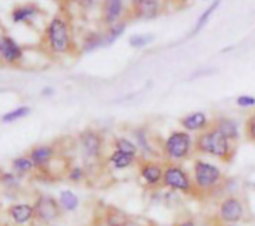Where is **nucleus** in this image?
<instances>
[{
  "mask_svg": "<svg viewBox=\"0 0 255 226\" xmlns=\"http://www.w3.org/2000/svg\"><path fill=\"white\" fill-rule=\"evenodd\" d=\"M195 147L198 151L219 159H227L230 154V141L215 128L201 134L197 138Z\"/></svg>",
  "mask_w": 255,
  "mask_h": 226,
  "instance_id": "1",
  "label": "nucleus"
},
{
  "mask_svg": "<svg viewBox=\"0 0 255 226\" xmlns=\"http://www.w3.org/2000/svg\"><path fill=\"white\" fill-rule=\"evenodd\" d=\"M47 41L54 53H66L71 45V36H69V27L68 23L60 18L54 17L48 27H47Z\"/></svg>",
  "mask_w": 255,
  "mask_h": 226,
  "instance_id": "2",
  "label": "nucleus"
},
{
  "mask_svg": "<svg viewBox=\"0 0 255 226\" xmlns=\"http://www.w3.org/2000/svg\"><path fill=\"white\" fill-rule=\"evenodd\" d=\"M192 140L188 132H173L165 141V151L173 159H183L189 154Z\"/></svg>",
  "mask_w": 255,
  "mask_h": 226,
  "instance_id": "3",
  "label": "nucleus"
},
{
  "mask_svg": "<svg viewBox=\"0 0 255 226\" xmlns=\"http://www.w3.org/2000/svg\"><path fill=\"white\" fill-rule=\"evenodd\" d=\"M194 175H195V183H197L198 187L209 189V187L215 186L219 181L221 171L212 163L197 160L195 165H194Z\"/></svg>",
  "mask_w": 255,
  "mask_h": 226,
  "instance_id": "4",
  "label": "nucleus"
},
{
  "mask_svg": "<svg viewBox=\"0 0 255 226\" xmlns=\"http://www.w3.org/2000/svg\"><path fill=\"white\" fill-rule=\"evenodd\" d=\"M33 208H35V217L45 223H50L60 216V204L53 196L48 195L39 196L33 204Z\"/></svg>",
  "mask_w": 255,
  "mask_h": 226,
  "instance_id": "5",
  "label": "nucleus"
},
{
  "mask_svg": "<svg viewBox=\"0 0 255 226\" xmlns=\"http://www.w3.org/2000/svg\"><path fill=\"white\" fill-rule=\"evenodd\" d=\"M164 184L180 192H188L192 187L188 174L179 166H168L164 171Z\"/></svg>",
  "mask_w": 255,
  "mask_h": 226,
  "instance_id": "6",
  "label": "nucleus"
},
{
  "mask_svg": "<svg viewBox=\"0 0 255 226\" xmlns=\"http://www.w3.org/2000/svg\"><path fill=\"white\" fill-rule=\"evenodd\" d=\"M219 216L227 223H236L243 216V204L237 198H227L222 201L219 207Z\"/></svg>",
  "mask_w": 255,
  "mask_h": 226,
  "instance_id": "7",
  "label": "nucleus"
},
{
  "mask_svg": "<svg viewBox=\"0 0 255 226\" xmlns=\"http://www.w3.org/2000/svg\"><path fill=\"white\" fill-rule=\"evenodd\" d=\"M0 57L6 63H15L23 57L21 47L11 36H0Z\"/></svg>",
  "mask_w": 255,
  "mask_h": 226,
  "instance_id": "8",
  "label": "nucleus"
},
{
  "mask_svg": "<svg viewBox=\"0 0 255 226\" xmlns=\"http://www.w3.org/2000/svg\"><path fill=\"white\" fill-rule=\"evenodd\" d=\"M80 143H81V147H83L84 153L89 157H98L99 156L101 149H102V140H101L99 134H96L95 131L87 129L80 135Z\"/></svg>",
  "mask_w": 255,
  "mask_h": 226,
  "instance_id": "9",
  "label": "nucleus"
},
{
  "mask_svg": "<svg viewBox=\"0 0 255 226\" xmlns=\"http://www.w3.org/2000/svg\"><path fill=\"white\" fill-rule=\"evenodd\" d=\"M8 213H9L11 219L18 225H24V223L30 222L32 217H35V208L30 204H15V205L9 207Z\"/></svg>",
  "mask_w": 255,
  "mask_h": 226,
  "instance_id": "10",
  "label": "nucleus"
},
{
  "mask_svg": "<svg viewBox=\"0 0 255 226\" xmlns=\"http://www.w3.org/2000/svg\"><path fill=\"white\" fill-rule=\"evenodd\" d=\"M132 9L140 18H155L159 11V2L155 0H138L132 3Z\"/></svg>",
  "mask_w": 255,
  "mask_h": 226,
  "instance_id": "11",
  "label": "nucleus"
},
{
  "mask_svg": "<svg viewBox=\"0 0 255 226\" xmlns=\"http://www.w3.org/2000/svg\"><path fill=\"white\" fill-rule=\"evenodd\" d=\"M122 11H123V2H120V0H110V2L104 3L102 18L108 26H113L120 17Z\"/></svg>",
  "mask_w": 255,
  "mask_h": 226,
  "instance_id": "12",
  "label": "nucleus"
},
{
  "mask_svg": "<svg viewBox=\"0 0 255 226\" xmlns=\"http://www.w3.org/2000/svg\"><path fill=\"white\" fill-rule=\"evenodd\" d=\"M180 123L186 131H201L207 126V117L204 112L197 111V112H191V114L183 117L180 120Z\"/></svg>",
  "mask_w": 255,
  "mask_h": 226,
  "instance_id": "13",
  "label": "nucleus"
},
{
  "mask_svg": "<svg viewBox=\"0 0 255 226\" xmlns=\"http://www.w3.org/2000/svg\"><path fill=\"white\" fill-rule=\"evenodd\" d=\"M105 222L108 226H128L131 219L123 210L117 207H108L105 213Z\"/></svg>",
  "mask_w": 255,
  "mask_h": 226,
  "instance_id": "14",
  "label": "nucleus"
},
{
  "mask_svg": "<svg viewBox=\"0 0 255 226\" xmlns=\"http://www.w3.org/2000/svg\"><path fill=\"white\" fill-rule=\"evenodd\" d=\"M54 154V149L51 146H38L30 151V159L35 166L47 165Z\"/></svg>",
  "mask_w": 255,
  "mask_h": 226,
  "instance_id": "15",
  "label": "nucleus"
},
{
  "mask_svg": "<svg viewBox=\"0 0 255 226\" xmlns=\"http://www.w3.org/2000/svg\"><path fill=\"white\" fill-rule=\"evenodd\" d=\"M141 177L149 184H158L161 180H164V171L156 163H146L141 166Z\"/></svg>",
  "mask_w": 255,
  "mask_h": 226,
  "instance_id": "16",
  "label": "nucleus"
},
{
  "mask_svg": "<svg viewBox=\"0 0 255 226\" xmlns=\"http://www.w3.org/2000/svg\"><path fill=\"white\" fill-rule=\"evenodd\" d=\"M215 129H218L228 141H233V140H237V138H239L237 125H236V122H233V120H230V119H219V120L216 122Z\"/></svg>",
  "mask_w": 255,
  "mask_h": 226,
  "instance_id": "17",
  "label": "nucleus"
},
{
  "mask_svg": "<svg viewBox=\"0 0 255 226\" xmlns=\"http://www.w3.org/2000/svg\"><path fill=\"white\" fill-rule=\"evenodd\" d=\"M38 14V8L35 5H24V6H17L11 17L14 23H24L30 18H33Z\"/></svg>",
  "mask_w": 255,
  "mask_h": 226,
  "instance_id": "18",
  "label": "nucleus"
},
{
  "mask_svg": "<svg viewBox=\"0 0 255 226\" xmlns=\"http://www.w3.org/2000/svg\"><path fill=\"white\" fill-rule=\"evenodd\" d=\"M59 204H60V207H63L65 210L74 211V210L78 207L80 201H78V198H77V195H75L74 192H71V190H63V192H60Z\"/></svg>",
  "mask_w": 255,
  "mask_h": 226,
  "instance_id": "19",
  "label": "nucleus"
},
{
  "mask_svg": "<svg viewBox=\"0 0 255 226\" xmlns=\"http://www.w3.org/2000/svg\"><path fill=\"white\" fill-rule=\"evenodd\" d=\"M134 157H135V156H132V154H126V153H122V151H117V150H116V151L111 154L110 162H111L116 168L123 169V168L129 166V165L134 162Z\"/></svg>",
  "mask_w": 255,
  "mask_h": 226,
  "instance_id": "20",
  "label": "nucleus"
},
{
  "mask_svg": "<svg viewBox=\"0 0 255 226\" xmlns=\"http://www.w3.org/2000/svg\"><path fill=\"white\" fill-rule=\"evenodd\" d=\"M29 114H30V108L29 106H18V108L6 112V114H3L2 122L3 123H12V122H17V120H20V119H23V117H26Z\"/></svg>",
  "mask_w": 255,
  "mask_h": 226,
  "instance_id": "21",
  "label": "nucleus"
},
{
  "mask_svg": "<svg viewBox=\"0 0 255 226\" xmlns=\"http://www.w3.org/2000/svg\"><path fill=\"white\" fill-rule=\"evenodd\" d=\"M116 149H117V151H122V153H126V154H132V156H135V153H137V146L134 143H131L129 140H126V138L116 140Z\"/></svg>",
  "mask_w": 255,
  "mask_h": 226,
  "instance_id": "22",
  "label": "nucleus"
},
{
  "mask_svg": "<svg viewBox=\"0 0 255 226\" xmlns=\"http://www.w3.org/2000/svg\"><path fill=\"white\" fill-rule=\"evenodd\" d=\"M12 168L15 172H27L35 168L30 157H17L12 160Z\"/></svg>",
  "mask_w": 255,
  "mask_h": 226,
  "instance_id": "23",
  "label": "nucleus"
},
{
  "mask_svg": "<svg viewBox=\"0 0 255 226\" xmlns=\"http://www.w3.org/2000/svg\"><path fill=\"white\" fill-rule=\"evenodd\" d=\"M125 27H126L125 23H119V24H116V26H111V27L108 29L107 35L104 36V42H105V44H113V42L125 32Z\"/></svg>",
  "mask_w": 255,
  "mask_h": 226,
  "instance_id": "24",
  "label": "nucleus"
},
{
  "mask_svg": "<svg viewBox=\"0 0 255 226\" xmlns=\"http://www.w3.org/2000/svg\"><path fill=\"white\" fill-rule=\"evenodd\" d=\"M218 5H219V2H213L207 9H206V12H203V15L200 17V20L197 21V24H195V27H194V30H192V33L191 35H195V33H198L200 30H201V27L207 23V20H209V15L218 8Z\"/></svg>",
  "mask_w": 255,
  "mask_h": 226,
  "instance_id": "25",
  "label": "nucleus"
},
{
  "mask_svg": "<svg viewBox=\"0 0 255 226\" xmlns=\"http://www.w3.org/2000/svg\"><path fill=\"white\" fill-rule=\"evenodd\" d=\"M101 45H105L104 36H101V35H92L84 42V51H92V50H95V48H98Z\"/></svg>",
  "mask_w": 255,
  "mask_h": 226,
  "instance_id": "26",
  "label": "nucleus"
},
{
  "mask_svg": "<svg viewBox=\"0 0 255 226\" xmlns=\"http://www.w3.org/2000/svg\"><path fill=\"white\" fill-rule=\"evenodd\" d=\"M153 41V35H135L129 38L131 47H144Z\"/></svg>",
  "mask_w": 255,
  "mask_h": 226,
  "instance_id": "27",
  "label": "nucleus"
},
{
  "mask_svg": "<svg viewBox=\"0 0 255 226\" xmlns=\"http://www.w3.org/2000/svg\"><path fill=\"white\" fill-rule=\"evenodd\" d=\"M246 134L252 141H255V114L251 116L249 120L246 122Z\"/></svg>",
  "mask_w": 255,
  "mask_h": 226,
  "instance_id": "28",
  "label": "nucleus"
},
{
  "mask_svg": "<svg viewBox=\"0 0 255 226\" xmlns=\"http://www.w3.org/2000/svg\"><path fill=\"white\" fill-rule=\"evenodd\" d=\"M236 102H237L239 106H254L255 105V97H251V96H239Z\"/></svg>",
  "mask_w": 255,
  "mask_h": 226,
  "instance_id": "29",
  "label": "nucleus"
},
{
  "mask_svg": "<svg viewBox=\"0 0 255 226\" xmlns=\"http://www.w3.org/2000/svg\"><path fill=\"white\" fill-rule=\"evenodd\" d=\"M83 177H84V172H83L81 168H74V169L69 172V178L74 180V181H80Z\"/></svg>",
  "mask_w": 255,
  "mask_h": 226,
  "instance_id": "30",
  "label": "nucleus"
},
{
  "mask_svg": "<svg viewBox=\"0 0 255 226\" xmlns=\"http://www.w3.org/2000/svg\"><path fill=\"white\" fill-rule=\"evenodd\" d=\"M2 181H3L5 184H15V183H17V178H15L12 174H3V175H2Z\"/></svg>",
  "mask_w": 255,
  "mask_h": 226,
  "instance_id": "31",
  "label": "nucleus"
},
{
  "mask_svg": "<svg viewBox=\"0 0 255 226\" xmlns=\"http://www.w3.org/2000/svg\"><path fill=\"white\" fill-rule=\"evenodd\" d=\"M180 226H197V225H195L192 220H186V222H185V223H182Z\"/></svg>",
  "mask_w": 255,
  "mask_h": 226,
  "instance_id": "32",
  "label": "nucleus"
},
{
  "mask_svg": "<svg viewBox=\"0 0 255 226\" xmlns=\"http://www.w3.org/2000/svg\"><path fill=\"white\" fill-rule=\"evenodd\" d=\"M51 93H53V90L50 87H47V90H42V94H51Z\"/></svg>",
  "mask_w": 255,
  "mask_h": 226,
  "instance_id": "33",
  "label": "nucleus"
},
{
  "mask_svg": "<svg viewBox=\"0 0 255 226\" xmlns=\"http://www.w3.org/2000/svg\"><path fill=\"white\" fill-rule=\"evenodd\" d=\"M254 186H255V184H254Z\"/></svg>",
  "mask_w": 255,
  "mask_h": 226,
  "instance_id": "34",
  "label": "nucleus"
}]
</instances>
